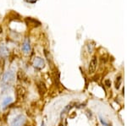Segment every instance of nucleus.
<instances>
[{"label":"nucleus","instance_id":"11","mask_svg":"<svg viewBox=\"0 0 127 126\" xmlns=\"http://www.w3.org/2000/svg\"><path fill=\"white\" fill-rule=\"evenodd\" d=\"M121 82H122V79H121V76H119L117 79H116V81H115V88L116 89H119L120 87V85H121Z\"/></svg>","mask_w":127,"mask_h":126},{"label":"nucleus","instance_id":"4","mask_svg":"<svg viewBox=\"0 0 127 126\" xmlns=\"http://www.w3.org/2000/svg\"><path fill=\"white\" fill-rule=\"evenodd\" d=\"M97 58L96 56H94L92 58L91 62H90L89 67H88V73L89 74H93L95 72V70H97Z\"/></svg>","mask_w":127,"mask_h":126},{"label":"nucleus","instance_id":"6","mask_svg":"<svg viewBox=\"0 0 127 126\" xmlns=\"http://www.w3.org/2000/svg\"><path fill=\"white\" fill-rule=\"evenodd\" d=\"M37 89H38L39 93L41 95H42V96H43L45 94V92L47 91V87L42 81H39V82L37 83Z\"/></svg>","mask_w":127,"mask_h":126},{"label":"nucleus","instance_id":"5","mask_svg":"<svg viewBox=\"0 0 127 126\" xmlns=\"http://www.w3.org/2000/svg\"><path fill=\"white\" fill-rule=\"evenodd\" d=\"M33 66L36 69H38V70H42L45 67V62L44 60L42 59V58H39V57H36V58H34L33 60Z\"/></svg>","mask_w":127,"mask_h":126},{"label":"nucleus","instance_id":"3","mask_svg":"<svg viewBox=\"0 0 127 126\" xmlns=\"http://www.w3.org/2000/svg\"><path fill=\"white\" fill-rule=\"evenodd\" d=\"M26 123V117L24 115H18L17 117L12 121L11 126H23Z\"/></svg>","mask_w":127,"mask_h":126},{"label":"nucleus","instance_id":"13","mask_svg":"<svg viewBox=\"0 0 127 126\" xmlns=\"http://www.w3.org/2000/svg\"><path fill=\"white\" fill-rule=\"evenodd\" d=\"M26 2H28V3H35L36 1H34V0H26Z\"/></svg>","mask_w":127,"mask_h":126},{"label":"nucleus","instance_id":"12","mask_svg":"<svg viewBox=\"0 0 127 126\" xmlns=\"http://www.w3.org/2000/svg\"><path fill=\"white\" fill-rule=\"evenodd\" d=\"M105 85L107 86L108 87H109L110 86H111V81H110L109 80H105Z\"/></svg>","mask_w":127,"mask_h":126},{"label":"nucleus","instance_id":"2","mask_svg":"<svg viewBox=\"0 0 127 126\" xmlns=\"http://www.w3.org/2000/svg\"><path fill=\"white\" fill-rule=\"evenodd\" d=\"M26 93H27V91H26V89L23 86H16V97H17V99L20 101H23L25 100V98H26Z\"/></svg>","mask_w":127,"mask_h":126},{"label":"nucleus","instance_id":"9","mask_svg":"<svg viewBox=\"0 0 127 126\" xmlns=\"http://www.w3.org/2000/svg\"><path fill=\"white\" fill-rule=\"evenodd\" d=\"M12 101H13V99H12V97H6V98L3 99V101H2V106H3V107L8 106V105L10 104Z\"/></svg>","mask_w":127,"mask_h":126},{"label":"nucleus","instance_id":"7","mask_svg":"<svg viewBox=\"0 0 127 126\" xmlns=\"http://www.w3.org/2000/svg\"><path fill=\"white\" fill-rule=\"evenodd\" d=\"M22 50H23L25 52H26V53L30 52V51H31V45H30V41L28 40V39L25 40L23 45H22Z\"/></svg>","mask_w":127,"mask_h":126},{"label":"nucleus","instance_id":"10","mask_svg":"<svg viewBox=\"0 0 127 126\" xmlns=\"http://www.w3.org/2000/svg\"><path fill=\"white\" fill-rule=\"evenodd\" d=\"M72 107V105L71 104H69V105H67L66 107L64 108V110L62 111V113H61V117H63L64 115L65 114V113H67V112H68L69 110H70V108Z\"/></svg>","mask_w":127,"mask_h":126},{"label":"nucleus","instance_id":"8","mask_svg":"<svg viewBox=\"0 0 127 126\" xmlns=\"http://www.w3.org/2000/svg\"><path fill=\"white\" fill-rule=\"evenodd\" d=\"M0 55L2 57H7L9 55V49L5 46L2 45L0 47Z\"/></svg>","mask_w":127,"mask_h":126},{"label":"nucleus","instance_id":"1","mask_svg":"<svg viewBox=\"0 0 127 126\" xmlns=\"http://www.w3.org/2000/svg\"><path fill=\"white\" fill-rule=\"evenodd\" d=\"M15 79V75L12 70H9L7 72H5L1 80L2 87L3 89H8L9 87H10L13 85Z\"/></svg>","mask_w":127,"mask_h":126},{"label":"nucleus","instance_id":"14","mask_svg":"<svg viewBox=\"0 0 127 126\" xmlns=\"http://www.w3.org/2000/svg\"><path fill=\"white\" fill-rule=\"evenodd\" d=\"M41 126H45V124H44V122H42V125H41Z\"/></svg>","mask_w":127,"mask_h":126}]
</instances>
